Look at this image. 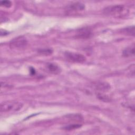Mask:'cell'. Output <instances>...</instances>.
<instances>
[{"instance_id":"10","label":"cell","mask_w":135,"mask_h":135,"mask_svg":"<svg viewBox=\"0 0 135 135\" xmlns=\"http://www.w3.org/2000/svg\"><path fill=\"white\" fill-rule=\"evenodd\" d=\"M47 68L50 72H51L52 73H54V74L59 73L60 71V68L57 65H56L55 64H54V63L47 64Z\"/></svg>"},{"instance_id":"13","label":"cell","mask_w":135,"mask_h":135,"mask_svg":"<svg viewBox=\"0 0 135 135\" xmlns=\"http://www.w3.org/2000/svg\"><path fill=\"white\" fill-rule=\"evenodd\" d=\"M38 52L40 54H44V55H50L52 53V50L51 49H41L38 50Z\"/></svg>"},{"instance_id":"6","label":"cell","mask_w":135,"mask_h":135,"mask_svg":"<svg viewBox=\"0 0 135 135\" xmlns=\"http://www.w3.org/2000/svg\"><path fill=\"white\" fill-rule=\"evenodd\" d=\"M95 87L97 90L101 92H106L107 91H109L111 88L110 84L104 82H97L95 84Z\"/></svg>"},{"instance_id":"15","label":"cell","mask_w":135,"mask_h":135,"mask_svg":"<svg viewBox=\"0 0 135 135\" xmlns=\"http://www.w3.org/2000/svg\"><path fill=\"white\" fill-rule=\"evenodd\" d=\"M7 34V32L4 30H1V35L2 36V35H6Z\"/></svg>"},{"instance_id":"5","label":"cell","mask_w":135,"mask_h":135,"mask_svg":"<svg viewBox=\"0 0 135 135\" xmlns=\"http://www.w3.org/2000/svg\"><path fill=\"white\" fill-rule=\"evenodd\" d=\"M92 33L89 29L84 28L78 31L76 37L79 38H88L90 37Z\"/></svg>"},{"instance_id":"9","label":"cell","mask_w":135,"mask_h":135,"mask_svg":"<svg viewBox=\"0 0 135 135\" xmlns=\"http://www.w3.org/2000/svg\"><path fill=\"white\" fill-rule=\"evenodd\" d=\"M122 55L124 57H130L134 55V45L129 46L123 51Z\"/></svg>"},{"instance_id":"3","label":"cell","mask_w":135,"mask_h":135,"mask_svg":"<svg viewBox=\"0 0 135 135\" xmlns=\"http://www.w3.org/2000/svg\"><path fill=\"white\" fill-rule=\"evenodd\" d=\"M27 41L22 36L13 38L9 43V47L12 49H21L26 46Z\"/></svg>"},{"instance_id":"12","label":"cell","mask_w":135,"mask_h":135,"mask_svg":"<svg viewBox=\"0 0 135 135\" xmlns=\"http://www.w3.org/2000/svg\"><path fill=\"white\" fill-rule=\"evenodd\" d=\"M81 126H82L81 124H78V123H76V124L73 123V124H70V125L64 127L63 129L65 130H74V129H75L79 128Z\"/></svg>"},{"instance_id":"4","label":"cell","mask_w":135,"mask_h":135,"mask_svg":"<svg viewBox=\"0 0 135 135\" xmlns=\"http://www.w3.org/2000/svg\"><path fill=\"white\" fill-rule=\"evenodd\" d=\"M64 56L67 60L74 63H81L86 60V57L83 55L77 53L66 52L64 53Z\"/></svg>"},{"instance_id":"1","label":"cell","mask_w":135,"mask_h":135,"mask_svg":"<svg viewBox=\"0 0 135 135\" xmlns=\"http://www.w3.org/2000/svg\"><path fill=\"white\" fill-rule=\"evenodd\" d=\"M103 13L107 15L115 17H123L127 15L128 10L122 5H115L108 6L103 10Z\"/></svg>"},{"instance_id":"14","label":"cell","mask_w":135,"mask_h":135,"mask_svg":"<svg viewBox=\"0 0 135 135\" xmlns=\"http://www.w3.org/2000/svg\"><path fill=\"white\" fill-rule=\"evenodd\" d=\"M1 5L5 7L9 8L12 6V3L9 1H1Z\"/></svg>"},{"instance_id":"7","label":"cell","mask_w":135,"mask_h":135,"mask_svg":"<svg viewBox=\"0 0 135 135\" xmlns=\"http://www.w3.org/2000/svg\"><path fill=\"white\" fill-rule=\"evenodd\" d=\"M68 8L70 11H81L84 9L85 5L81 2H76L70 5Z\"/></svg>"},{"instance_id":"2","label":"cell","mask_w":135,"mask_h":135,"mask_svg":"<svg viewBox=\"0 0 135 135\" xmlns=\"http://www.w3.org/2000/svg\"><path fill=\"white\" fill-rule=\"evenodd\" d=\"M23 104L16 101H6L2 103L0 107L1 112H14L20 110L23 107Z\"/></svg>"},{"instance_id":"11","label":"cell","mask_w":135,"mask_h":135,"mask_svg":"<svg viewBox=\"0 0 135 135\" xmlns=\"http://www.w3.org/2000/svg\"><path fill=\"white\" fill-rule=\"evenodd\" d=\"M122 33H123L124 34L134 36V26H129L124 28H123L122 30Z\"/></svg>"},{"instance_id":"8","label":"cell","mask_w":135,"mask_h":135,"mask_svg":"<svg viewBox=\"0 0 135 135\" xmlns=\"http://www.w3.org/2000/svg\"><path fill=\"white\" fill-rule=\"evenodd\" d=\"M66 118L70 120V121H74V122H81L83 121V117L82 116L78 113H73L70 114L66 115Z\"/></svg>"}]
</instances>
